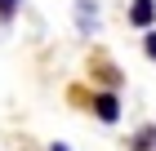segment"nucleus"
Instances as JSON below:
<instances>
[{"label":"nucleus","instance_id":"2","mask_svg":"<svg viewBox=\"0 0 156 151\" xmlns=\"http://www.w3.org/2000/svg\"><path fill=\"white\" fill-rule=\"evenodd\" d=\"M76 18H80V31L89 36L98 27V5H94V0H80V5H76Z\"/></svg>","mask_w":156,"mask_h":151},{"label":"nucleus","instance_id":"1","mask_svg":"<svg viewBox=\"0 0 156 151\" xmlns=\"http://www.w3.org/2000/svg\"><path fill=\"white\" fill-rule=\"evenodd\" d=\"M94 107H98V120H120V102H116V93H98L94 98Z\"/></svg>","mask_w":156,"mask_h":151},{"label":"nucleus","instance_id":"4","mask_svg":"<svg viewBox=\"0 0 156 151\" xmlns=\"http://www.w3.org/2000/svg\"><path fill=\"white\" fill-rule=\"evenodd\" d=\"M143 45H147V58L156 62V31H147V40H143Z\"/></svg>","mask_w":156,"mask_h":151},{"label":"nucleus","instance_id":"5","mask_svg":"<svg viewBox=\"0 0 156 151\" xmlns=\"http://www.w3.org/2000/svg\"><path fill=\"white\" fill-rule=\"evenodd\" d=\"M49 151H72V147H67V142H54V147H49Z\"/></svg>","mask_w":156,"mask_h":151},{"label":"nucleus","instance_id":"6","mask_svg":"<svg viewBox=\"0 0 156 151\" xmlns=\"http://www.w3.org/2000/svg\"><path fill=\"white\" fill-rule=\"evenodd\" d=\"M0 5H5V9H9V5H18V0H0Z\"/></svg>","mask_w":156,"mask_h":151},{"label":"nucleus","instance_id":"3","mask_svg":"<svg viewBox=\"0 0 156 151\" xmlns=\"http://www.w3.org/2000/svg\"><path fill=\"white\" fill-rule=\"evenodd\" d=\"M152 13H156V0H134V5H129V22L134 27H147Z\"/></svg>","mask_w":156,"mask_h":151}]
</instances>
